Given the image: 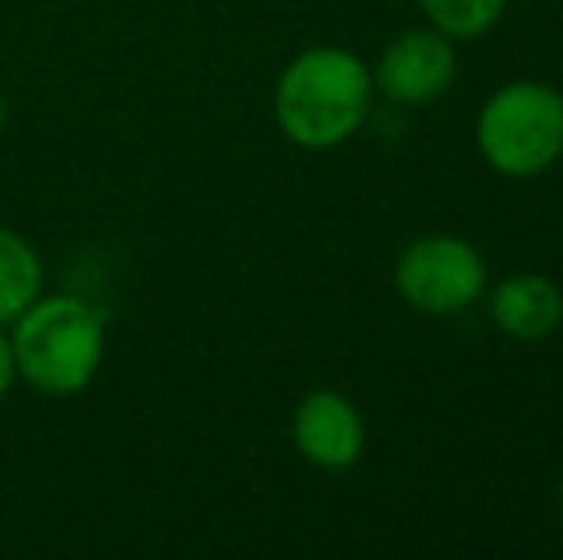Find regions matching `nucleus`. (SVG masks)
<instances>
[{
    "label": "nucleus",
    "instance_id": "nucleus-1",
    "mask_svg": "<svg viewBox=\"0 0 563 560\" xmlns=\"http://www.w3.org/2000/svg\"><path fill=\"white\" fill-rule=\"evenodd\" d=\"M372 69L345 46H311L284 66L273 92L280 131L303 150L341 146L364 128L372 108Z\"/></svg>",
    "mask_w": 563,
    "mask_h": 560
},
{
    "label": "nucleus",
    "instance_id": "nucleus-2",
    "mask_svg": "<svg viewBox=\"0 0 563 560\" xmlns=\"http://www.w3.org/2000/svg\"><path fill=\"white\" fill-rule=\"evenodd\" d=\"M12 358L23 384L43 396H77L100 373L108 319L81 296H38L12 322Z\"/></svg>",
    "mask_w": 563,
    "mask_h": 560
},
{
    "label": "nucleus",
    "instance_id": "nucleus-3",
    "mask_svg": "<svg viewBox=\"0 0 563 560\" xmlns=\"http://www.w3.org/2000/svg\"><path fill=\"white\" fill-rule=\"evenodd\" d=\"M475 146L495 173L529 180L563 157V92L544 81H510L483 100Z\"/></svg>",
    "mask_w": 563,
    "mask_h": 560
},
{
    "label": "nucleus",
    "instance_id": "nucleus-4",
    "mask_svg": "<svg viewBox=\"0 0 563 560\" xmlns=\"http://www.w3.org/2000/svg\"><path fill=\"white\" fill-rule=\"evenodd\" d=\"M395 288L422 315H460L487 292V262L467 239L426 234L399 254Z\"/></svg>",
    "mask_w": 563,
    "mask_h": 560
},
{
    "label": "nucleus",
    "instance_id": "nucleus-5",
    "mask_svg": "<svg viewBox=\"0 0 563 560\" xmlns=\"http://www.w3.org/2000/svg\"><path fill=\"white\" fill-rule=\"evenodd\" d=\"M452 81H456V46L433 28L402 31L399 39L387 43L372 69V85L387 100L407 108L433 105L452 89Z\"/></svg>",
    "mask_w": 563,
    "mask_h": 560
},
{
    "label": "nucleus",
    "instance_id": "nucleus-6",
    "mask_svg": "<svg viewBox=\"0 0 563 560\" xmlns=\"http://www.w3.org/2000/svg\"><path fill=\"white\" fill-rule=\"evenodd\" d=\"M291 441L299 457L322 472H349L364 453V419L349 396L319 388L299 399L291 415Z\"/></svg>",
    "mask_w": 563,
    "mask_h": 560
},
{
    "label": "nucleus",
    "instance_id": "nucleus-7",
    "mask_svg": "<svg viewBox=\"0 0 563 560\" xmlns=\"http://www.w3.org/2000/svg\"><path fill=\"white\" fill-rule=\"evenodd\" d=\"M490 322L514 342H544L563 322V288L541 273H514L490 288Z\"/></svg>",
    "mask_w": 563,
    "mask_h": 560
},
{
    "label": "nucleus",
    "instance_id": "nucleus-8",
    "mask_svg": "<svg viewBox=\"0 0 563 560\" xmlns=\"http://www.w3.org/2000/svg\"><path fill=\"white\" fill-rule=\"evenodd\" d=\"M43 296V262L20 231L0 223V327Z\"/></svg>",
    "mask_w": 563,
    "mask_h": 560
},
{
    "label": "nucleus",
    "instance_id": "nucleus-9",
    "mask_svg": "<svg viewBox=\"0 0 563 560\" xmlns=\"http://www.w3.org/2000/svg\"><path fill=\"white\" fill-rule=\"evenodd\" d=\"M433 31L456 39H483L503 20L506 0H418Z\"/></svg>",
    "mask_w": 563,
    "mask_h": 560
},
{
    "label": "nucleus",
    "instance_id": "nucleus-10",
    "mask_svg": "<svg viewBox=\"0 0 563 560\" xmlns=\"http://www.w3.org/2000/svg\"><path fill=\"white\" fill-rule=\"evenodd\" d=\"M20 373H15V358H12V342H8L4 327H0V404L8 399V392L15 388Z\"/></svg>",
    "mask_w": 563,
    "mask_h": 560
},
{
    "label": "nucleus",
    "instance_id": "nucleus-11",
    "mask_svg": "<svg viewBox=\"0 0 563 560\" xmlns=\"http://www.w3.org/2000/svg\"><path fill=\"white\" fill-rule=\"evenodd\" d=\"M4 123H8V100H4V92H0V131H4Z\"/></svg>",
    "mask_w": 563,
    "mask_h": 560
},
{
    "label": "nucleus",
    "instance_id": "nucleus-12",
    "mask_svg": "<svg viewBox=\"0 0 563 560\" xmlns=\"http://www.w3.org/2000/svg\"><path fill=\"white\" fill-rule=\"evenodd\" d=\"M560 518H563V484H560Z\"/></svg>",
    "mask_w": 563,
    "mask_h": 560
}]
</instances>
